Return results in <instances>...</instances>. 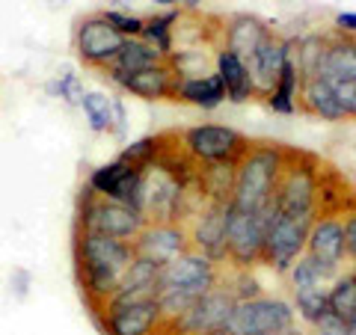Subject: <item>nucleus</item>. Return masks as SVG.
<instances>
[{"label": "nucleus", "mask_w": 356, "mask_h": 335, "mask_svg": "<svg viewBox=\"0 0 356 335\" xmlns=\"http://www.w3.org/2000/svg\"><path fill=\"white\" fill-rule=\"evenodd\" d=\"M134 261V247L98 231L74 229V270L77 285L92 315H98L119 294L122 279Z\"/></svg>", "instance_id": "obj_1"}, {"label": "nucleus", "mask_w": 356, "mask_h": 335, "mask_svg": "<svg viewBox=\"0 0 356 335\" xmlns=\"http://www.w3.org/2000/svg\"><path fill=\"white\" fill-rule=\"evenodd\" d=\"M220 276H222V267L205 259L196 250L178 255L170 264H163L161 285H158V306H161L163 320L175 323L199 297L208 294L220 282Z\"/></svg>", "instance_id": "obj_2"}, {"label": "nucleus", "mask_w": 356, "mask_h": 335, "mask_svg": "<svg viewBox=\"0 0 356 335\" xmlns=\"http://www.w3.org/2000/svg\"><path fill=\"white\" fill-rule=\"evenodd\" d=\"M285 149L288 146H280V142H250L243 158L235 163L232 208L264 211L273 205V193L285 166Z\"/></svg>", "instance_id": "obj_3"}, {"label": "nucleus", "mask_w": 356, "mask_h": 335, "mask_svg": "<svg viewBox=\"0 0 356 335\" xmlns=\"http://www.w3.org/2000/svg\"><path fill=\"white\" fill-rule=\"evenodd\" d=\"M324 166L327 163L312 152L285 149V166L273 193L276 211L288 217H318Z\"/></svg>", "instance_id": "obj_4"}, {"label": "nucleus", "mask_w": 356, "mask_h": 335, "mask_svg": "<svg viewBox=\"0 0 356 335\" xmlns=\"http://www.w3.org/2000/svg\"><path fill=\"white\" fill-rule=\"evenodd\" d=\"M95 320L104 335H161L166 327L158 294L149 291H119Z\"/></svg>", "instance_id": "obj_5"}, {"label": "nucleus", "mask_w": 356, "mask_h": 335, "mask_svg": "<svg viewBox=\"0 0 356 335\" xmlns=\"http://www.w3.org/2000/svg\"><path fill=\"white\" fill-rule=\"evenodd\" d=\"M74 229L98 231V234H107V238L134 243V240H137V234L146 229V217H143L140 211L128 208V205L113 202V199L95 196L89 187H81V196H77Z\"/></svg>", "instance_id": "obj_6"}, {"label": "nucleus", "mask_w": 356, "mask_h": 335, "mask_svg": "<svg viewBox=\"0 0 356 335\" xmlns=\"http://www.w3.org/2000/svg\"><path fill=\"white\" fill-rule=\"evenodd\" d=\"M178 146L196 166L202 163H238L250 140L232 125H191L175 131Z\"/></svg>", "instance_id": "obj_7"}, {"label": "nucleus", "mask_w": 356, "mask_h": 335, "mask_svg": "<svg viewBox=\"0 0 356 335\" xmlns=\"http://www.w3.org/2000/svg\"><path fill=\"white\" fill-rule=\"evenodd\" d=\"M276 214V205L264 211H238L229 205V226H226V250L229 267L235 270H252L261 264L267 226Z\"/></svg>", "instance_id": "obj_8"}, {"label": "nucleus", "mask_w": 356, "mask_h": 335, "mask_svg": "<svg viewBox=\"0 0 356 335\" xmlns=\"http://www.w3.org/2000/svg\"><path fill=\"white\" fill-rule=\"evenodd\" d=\"M297 327V311L282 297L261 294L255 300H243L229 318V335H282Z\"/></svg>", "instance_id": "obj_9"}, {"label": "nucleus", "mask_w": 356, "mask_h": 335, "mask_svg": "<svg viewBox=\"0 0 356 335\" xmlns=\"http://www.w3.org/2000/svg\"><path fill=\"white\" fill-rule=\"evenodd\" d=\"M72 44H74V57L81 60L83 69L104 72L119 57L125 36L116 33V27L104 18V13H89L74 21Z\"/></svg>", "instance_id": "obj_10"}, {"label": "nucleus", "mask_w": 356, "mask_h": 335, "mask_svg": "<svg viewBox=\"0 0 356 335\" xmlns=\"http://www.w3.org/2000/svg\"><path fill=\"white\" fill-rule=\"evenodd\" d=\"M312 220L315 217H288V214H280V211H276L270 226H267L261 264L270 267L273 273L285 276L288 270H291V264L306 252Z\"/></svg>", "instance_id": "obj_11"}, {"label": "nucleus", "mask_w": 356, "mask_h": 335, "mask_svg": "<svg viewBox=\"0 0 356 335\" xmlns=\"http://www.w3.org/2000/svg\"><path fill=\"white\" fill-rule=\"evenodd\" d=\"M238 300L232 297V291L222 285V276L220 282L211 288L208 294H202L196 303L184 311L175 323H166L175 335H202V332H217V329H226L229 327V318L235 311Z\"/></svg>", "instance_id": "obj_12"}, {"label": "nucleus", "mask_w": 356, "mask_h": 335, "mask_svg": "<svg viewBox=\"0 0 356 335\" xmlns=\"http://www.w3.org/2000/svg\"><path fill=\"white\" fill-rule=\"evenodd\" d=\"M306 255L318 264L324 282L330 285L332 279L341 273L344 261V231H341V217L339 214H318L312 220L309 240H306Z\"/></svg>", "instance_id": "obj_13"}, {"label": "nucleus", "mask_w": 356, "mask_h": 335, "mask_svg": "<svg viewBox=\"0 0 356 335\" xmlns=\"http://www.w3.org/2000/svg\"><path fill=\"white\" fill-rule=\"evenodd\" d=\"M191 231V250L202 252L220 267H229V250H226V226H229V205L205 202L196 214L184 222Z\"/></svg>", "instance_id": "obj_14"}, {"label": "nucleus", "mask_w": 356, "mask_h": 335, "mask_svg": "<svg viewBox=\"0 0 356 335\" xmlns=\"http://www.w3.org/2000/svg\"><path fill=\"white\" fill-rule=\"evenodd\" d=\"M134 255L152 259L154 264H170L178 255L191 252V231L184 222H146V229L131 243Z\"/></svg>", "instance_id": "obj_15"}, {"label": "nucleus", "mask_w": 356, "mask_h": 335, "mask_svg": "<svg viewBox=\"0 0 356 335\" xmlns=\"http://www.w3.org/2000/svg\"><path fill=\"white\" fill-rule=\"evenodd\" d=\"M273 27L267 24L264 18L252 15V13H232V15H222V33H220V48H226L232 54L247 63L255 48L270 36Z\"/></svg>", "instance_id": "obj_16"}, {"label": "nucleus", "mask_w": 356, "mask_h": 335, "mask_svg": "<svg viewBox=\"0 0 356 335\" xmlns=\"http://www.w3.org/2000/svg\"><path fill=\"white\" fill-rule=\"evenodd\" d=\"M285 57H288V36H282V33L273 30L270 36L255 48L252 57L247 60L250 77L255 83V98H264L273 89L276 77H280L282 65H285Z\"/></svg>", "instance_id": "obj_17"}, {"label": "nucleus", "mask_w": 356, "mask_h": 335, "mask_svg": "<svg viewBox=\"0 0 356 335\" xmlns=\"http://www.w3.org/2000/svg\"><path fill=\"white\" fill-rule=\"evenodd\" d=\"M297 42L300 36H288V57H285V65L280 77H276L273 89L267 92L261 101L280 116H294L300 113V86H303V74H300V65H297Z\"/></svg>", "instance_id": "obj_18"}, {"label": "nucleus", "mask_w": 356, "mask_h": 335, "mask_svg": "<svg viewBox=\"0 0 356 335\" xmlns=\"http://www.w3.org/2000/svg\"><path fill=\"white\" fill-rule=\"evenodd\" d=\"M175 83H178V74L172 65L158 63V65H152V69L122 77L116 86L134 98H143V101H175Z\"/></svg>", "instance_id": "obj_19"}, {"label": "nucleus", "mask_w": 356, "mask_h": 335, "mask_svg": "<svg viewBox=\"0 0 356 335\" xmlns=\"http://www.w3.org/2000/svg\"><path fill=\"white\" fill-rule=\"evenodd\" d=\"M214 72L222 81V89H226V101L232 104H247L255 98V83L250 77V69L238 54H232L226 48L217 51V60H214Z\"/></svg>", "instance_id": "obj_20"}, {"label": "nucleus", "mask_w": 356, "mask_h": 335, "mask_svg": "<svg viewBox=\"0 0 356 335\" xmlns=\"http://www.w3.org/2000/svg\"><path fill=\"white\" fill-rule=\"evenodd\" d=\"M315 77H324V81H356V36L330 30L324 63H321Z\"/></svg>", "instance_id": "obj_21"}, {"label": "nucleus", "mask_w": 356, "mask_h": 335, "mask_svg": "<svg viewBox=\"0 0 356 335\" xmlns=\"http://www.w3.org/2000/svg\"><path fill=\"white\" fill-rule=\"evenodd\" d=\"M175 101L199 107V110H217V107L226 104V89H222V81L217 77V72L193 74V77H178Z\"/></svg>", "instance_id": "obj_22"}, {"label": "nucleus", "mask_w": 356, "mask_h": 335, "mask_svg": "<svg viewBox=\"0 0 356 335\" xmlns=\"http://www.w3.org/2000/svg\"><path fill=\"white\" fill-rule=\"evenodd\" d=\"M297 107H300V113L321 119V122H348L336 101V95H332L330 81H324V77H309V81H303Z\"/></svg>", "instance_id": "obj_23"}, {"label": "nucleus", "mask_w": 356, "mask_h": 335, "mask_svg": "<svg viewBox=\"0 0 356 335\" xmlns=\"http://www.w3.org/2000/svg\"><path fill=\"white\" fill-rule=\"evenodd\" d=\"M158 63H166V60L152 48L149 42H143V39H125V44H122V51H119V57L102 74L107 77L110 83H119L122 77H131V74H137L143 69H152V65H158Z\"/></svg>", "instance_id": "obj_24"}, {"label": "nucleus", "mask_w": 356, "mask_h": 335, "mask_svg": "<svg viewBox=\"0 0 356 335\" xmlns=\"http://www.w3.org/2000/svg\"><path fill=\"white\" fill-rule=\"evenodd\" d=\"M199 193L205 202L232 205V193H235V163H202L196 175Z\"/></svg>", "instance_id": "obj_25"}, {"label": "nucleus", "mask_w": 356, "mask_h": 335, "mask_svg": "<svg viewBox=\"0 0 356 335\" xmlns=\"http://www.w3.org/2000/svg\"><path fill=\"white\" fill-rule=\"evenodd\" d=\"M181 18V9H161L154 15H146V27H143V42H149L163 60L172 57L175 48V24Z\"/></svg>", "instance_id": "obj_26"}, {"label": "nucleus", "mask_w": 356, "mask_h": 335, "mask_svg": "<svg viewBox=\"0 0 356 335\" xmlns=\"http://www.w3.org/2000/svg\"><path fill=\"white\" fill-rule=\"evenodd\" d=\"M327 300H330L332 315H339L341 320H350L356 315V273L353 270H341L327 285Z\"/></svg>", "instance_id": "obj_27"}, {"label": "nucleus", "mask_w": 356, "mask_h": 335, "mask_svg": "<svg viewBox=\"0 0 356 335\" xmlns=\"http://www.w3.org/2000/svg\"><path fill=\"white\" fill-rule=\"evenodd\" d=\"M327 44H330V30L321 33V30H312L306 36H300L297 42V65H300V74L303 81L315 77L321 63H324V54H327Z\"/></svg>", "instance_id": "obj_28"}, {"label": "nucleus", "mask_w": 356, "mask_h": 335, "mask_svg": "<svg viewBox=\"0 0 356 335\" xmlns=\"http://www.w3.org/2000/svg\"><path fill=\"white\" fill-rule=\"evenodd\" d=\"M81 110L86 116L89 131L113 133V125H116V119H113V95H104V92H98V89H92V92L83 95Z\"/></svg>", "instance_id": "obj_29"}, {"label": "nucleus", "mask_w": 356, "mask_h": 335, "mask_svg": "<svg viewBox=\"0 0 356 335\" xmlns=\"http://www.w3.org/2000/svg\"><path fill=\"white\" fill-rule=\"evenodd\" d=\"M128 170H131V166L122 163L119 158L110 161V163H102V166H95V170L86 175V187L92 190L95 196H102V199H116V193H119L122 181H125Z\"/></svg>", "instance_id": "obj_30"}, {"label": "nucleus", "mask_w": 356, "mask_h": 335, "mask_svg": "<svg viewBox=\"0 0 356 335\" xmlns=\"http://www.w3.org/2000/svg\"><path fill=\"white\" fill-rule=\"evenodd\" d=\"M161 264H154L152 259H143V255H134V261L128 267L125 279H122V288L119 291H149V294H158V285H161Z\"/></svg>", "instance_id": "obj_31"}, {"label": "nucleus", "mask_w": 356, "mask_h": 335, "mask_svg": "<svg viewBox=\"0 0 356 335\" xmlns=\"http://www.w3.org/2000/svg\"><path fill=\"white\" fill-rule=\"evenodd\" d=\"M291 306L297 311V318L309 323L312 329L321 323V318L330 311V300H327V285L321 288H306V291H294L291 294Z\"/></svg>", "instance_id": "obj_32"}, {"label": "nucleus", "mask_w": 356, "mask_h": 335, "mask_svg": "<svg viewBox=\"0 0 356 335\" xmlns=\"http://www.w3.org/2000/svg\"><path fill=\"white\" fill-rule=\"evenodd\" d=\"M163 146V133H152V137H140L137 142H131L119 152V161L128 166H137V170H149V166L158 161Z\"/></svg>", "instance_id": "obj_33"}, {"label": "nucleus", "mask_w": 356, "mask_h": 335, "mask_svg": "<svg viewBox=\"0 0 356 335\" xmlns=\"http://www.w3.org/2000/svg\"><path fill=\"white\" fill-rule=\"evenodd\" d=\"M285 279H288V288H291V294H294V291H306V288H321V285H327L324 276H321V270H318V264L312 261L306 252L291 264V270L285 273Z\"/></svg>", "instance_id": "obj_34"}, {"label": "nucleus", "mask_w": 356, "mask_h": 335, "mask_svg": "<svg viewBox=\"0 0 356 335\" xmlns=\"http://www.w3.org/2000/svg\"><path fill=\"white\" fill-rule=\"evenodd\" d=\"M51 92L63 98V104H69V107H81L83 101V95H86V89H83V81H81V74H74L72 69H65L63 74H57L51 81Z\"/></svg>", "instance_id": "obj_35"}, {"label": "nucleus", "mask_w": 356, "mask_h": 335, "mask_svg": "<svg viewBox=\"0 0 356 335\" xmlns=\"http://www.w3.org/2000/svg\"><path fill=\"white\" fill-rule=\"evenodd\" d=\"M104 18L116 27V33H122L125 39H140L143 36V27H146V18L143 15H134L125 13V9H102Z\"/></svg>", "instance_id": "obj_36"}, {"label": "nucleus", "mask_w": 356, "mask_h": 335, "mask_svg": "<svg viewBox=\"0 0 356 335\" xmlns=\"http://www.w3.org/2000/svg\"><path fill=\"white\" fill-rule=\"evenodd\" d=\"M339 217H341V231H344V255H348L350 264H356V196Z\"/></svg>", "instance_id": "obj_37"}, {"label": "nucleus", "mask_w": 356, "mask_h": 335, "mask_svg": "<svg viewBox=\"0 0 356 335\" xmlns=\"http://www.w3.org/2000/svg\"><path fill=\"white\" fill-rule=\"evenodd\" d=\"M330 86H332V95H336L344 119L356 122V81H330Z\"/></svg>", "instance_id": "obj_38"}, {"label": "nucleus", "mask_w": 356, "mask_h": 335, "mask_svg": "<svg viewBox=\"0 0 356 335\" xmlns=\"http://www.w3.org/2000/svg\"><path fill=\"white\" fill-rule=\"evenodd\" d=\"M332 30H336V33H348V36H356V13H339L336 21H332Z\"/></svg>", "instance_id": "obj_39"}, {"label": "nucleus", "mask_w": 356, "mask_h": 335, "mask_svg": "<svg viewBox=\"0 0 356 335\" xmlns=\"http://www.w3.org/2000/svg\"><path fill=\"white\" fill-rule=\"evenodd\" d=\"M152 3L161 6V9H184L187 0H152Z\"/></svg>", "instance_id": "obj_40"}, {"label": "nucleus", "mask_w": 356, "mask_h": 335, "mask_svg": "<svg viewBox=\"0 0 356 335\" xmlns=\"http://www.w3.org/2000/svg\"><path fill=\"white\" fill-rule=\"evenodd\" d=\"M348 335H356V315L348 320Z\"/></svg>", "instance_id": "obj_41"}, {"label": "nucleus", "mask_w": 356, "mask_h": 335, "mask_svg": "<svg viewBox=\"0 0 356 335\" xmlns=\"http://www.w3.org/2000/svg\"><path fill=\"white\" fill-rule=\"evenodd\" d=\"M202 3H205V0H187V9H199Z\"/></svg>", "instance_id": "obj_42"}, {"label": "nucleus", "mask_w": 356, "mask_h": 335, "mask_svg": "<svg viewBox=\"0 0 356 335\" xmlns=\"http://www.w3.org/2000/svg\"><path fill=\"white\" fill-rule=\"evenodd\" d=\"M282 335H306V332H303V329H297V327H291V329L282 332Z\"/></svg>", "instance_id": "obj_43"}, {"label": "nucleus", "mask_w": 356, "mask_h": 335, "mask_svg": "<svg viewBox=\"0 0 356 335\" xmlns=\"http://www.w3.org/2000/svg\"><path fill=\"white\" fill-rule=\"evenodd\" d=\"M202 335H229L226 329H217V332H202Z\"/></svg>", "instance_id": "obj_44"}, {"label": "nucleus", "mask_w": 356, "mask_h": 335, "mask_svg": "<svg viewBox=\"0 0 356 335\" xmlns=\"http://www.w3.org/2000/svg\"><path fill=\"white\" fill-rule=\"evenodd\" d=\"M161 335H175V332H172L170 327H163V332H161Z\"/></svg>", "instance_id": "obj_45"}, {"label": "nucleus", "mask_w": 356, "mask_h": 335, "mask_svg": "<svg viewBox=\"0 0 356 335\" xmlns=\"http://www.w3.org/2000/svg\"><path fill=\"white\" fill-rule=\"evenodd\" d=\"M312 335H330V332H321V329H315V332H312Z\"/></svg>", "instance_id": "obj_46"}, {"label": "nucleus", "mask_w": 356, "mask_h": 335, "mask_svg": "<svg viewBox=\"0 0 356 335\" xmlns=\"http://www.w3.org/2000/svg\"><path fill=\"white\" fill-rule=\"evenodd\" d=\"M350 270H353V273H356V264H353V267H350Z\"/></svg>", "instance_id": "obj_47"}]
</instances>
